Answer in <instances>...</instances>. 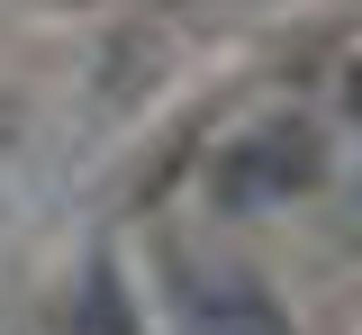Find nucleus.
I'll list each match as a JSON object with an SVG mask.
<instances>
[{"label":"nucleus","mask_w":362,"mask_h":335,"mask_svg":"<svg viewBox=\"0 0 362 335\" xmlns=\"http://www.w3.org/2000/svg\"><path fill=\"white\" fill-rule=\"evenodd\" d=\"M317 182V136L308 127H272V136L235 145L218 163V199H235V208H254V199H290Z\"/></svg>","instance_id":"f257e3e1"},{"label":"nucleus","mask_w":362,"mask_h":335,"mask_svg":"<svg viewBox=\"0 0 362 335\" xmlns=\"http://www.w3.org/2000/svg\"><path fill=\"white\" fill-rule=\"evenodd\" d=\"M173 299H181V327L190 335H290L281 308L254 281H235V272H181Z\"/></svg>","instance_id":"f03ea898"},{"label":"nucleus","mask_w":362,"mask_h":335,"mask_svg":"<svg viewBox=\"0 0 362 335\" xmlns=\"http://www.w3.org/2000/svg\"><path fill=\"white\" fill-rule=\"evenodd\" d=\"M344 100H354V118H362V73H354V82H344Z\"/></svg>","instance_id":"7ed1b4c3"}]
</instances>
